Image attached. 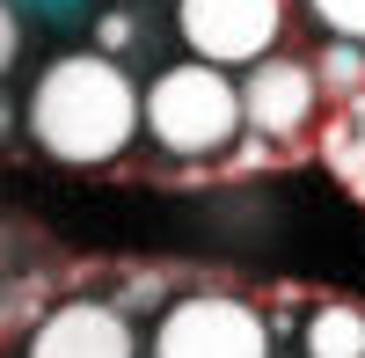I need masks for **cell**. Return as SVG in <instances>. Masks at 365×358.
I'll return each mask as SVG.
<instances>
[{
	"mask_svg": "<svg viewBox=\"0 0 365 358\" xmlns=\"http://www.w3.org/2000/svg\"><path fill=\"white\" fill-rule=\"evenodd\" d=\"M0 58H8V66L22 58V15H8V29H0Z\"/></svg>",
	"mask_w": 365,
	"mask_h": 358,
	"instance_id": "13",
	"label": "cell"
},
{
	"mask_svg": "<svg viewBox=\"0 0 365 358\" xmlns=\"http://www.w3.org/2000/svg\"><path fill=\"white\" fill-rule=\"evenodd\" d=\"M146 139L168 161H227L249 139V103H241V73L212 66V58H175L146 81Z\"/></svg>",
	"mask_w": 365,
	"mask_h": 358,
	"instance_id": "2",
	"label": "cell"
},
{
	"mask_svg": "<svg viewBox=\"0 0 365 358\" xmlns=\"http://www.w3.org/2000/svg\"><path fill=\"white\" fill-rule=\"evenodd\" d=\"M299 358H365V307L358 300H314L299 314Z\"/></svg>",
	"mask_w": 365,
	"mask_h": 358,
	"instance_id": "7",
	"label": "cell"
},
{
	"mask_svg": "<svg viewBox=\"0 0 365 358\" xmlns=\"http://www.w3.org/2000/svg\"><path fill=\"white\" fill-rule=\"evenodd\" d=\"M270 322L256 300L220 285H197V292H175V300L154 314L146 329V358H270Z\"/></svg>",
	"mask_w": 365,
	"mask_h": 358,
	"instance_id": "3",
	"label": "cell"
},
{
	"mask_svg": "<svg viewBox=\"0 0 365 358\" xmlns=\"http://www.w3.org/2000/svg\"><path fill=\"white\" fill-rule=\"evenodd\" d=\"M125 44H132V15H125V8H110V15L96 22V51H110V58H117Z\"/></svg>",
	"mask_w": 365,
	"mask_h": 358,
	"instance_id": "12",
	"label": "cell"
},
{
	"mask_svg": "<svg viewBox=\"0 0 365 358\" xmlns=\"http://www.w3.org/2000/svg\"><path fill=\"white\" fill-rule=\"evenodd\" d=\"M314 73H322V88H329V103H358V96H365V44L329 37V44L314 51Z\"/></svg>",
	"mask_w": 365,
	"mask_h": 358,
	"instance_id": "8",
	"label": "cell"
},
{
	"mask_svg": "<svg viewBox=\"0 0 365 358\" xmlns=\"http://www.w3.org/2000/svg\"><path fill=\"white\" fill-rule=\"evenodd\" d=\"M241 103H249V139L270 146H292L314 132V117L329 103V88L314 73V58H292V51H270L263 66L241 73Z\"/></svg>",
	"mask_w": 365,
	"mask_h": 358,
	"instance_id": "6",
	"label": "cell"
},
{
	"mask_svg": "<svg viewBox=\"0 0 365 358\" xmlns=\"http://www.w3.org/2000/svg\"><path fill=\"white\" fill-rule=\"evenodd\" d=\"M22 358H146V344H139V314L125 300L73 292V300L44 307V322L22 337Z\"/></svg>",
	"mask_w": 365,
	"mask_h": 358,
	"instance_id": "5",
	"label": "cell"
},
{
	"mask_svg": "<svg viewBox=\"0 0 365 358\" xmlns=\"http://www.w3.org/2000/svg\"><path fill=\"white\" fill-rule=\"evenodd\" d=\"M344 117H351V125H358V139H365V96H358V103H344Z\"/></svg>",
	"mask_w": 365,
	"mask_h": 358,
	"instance_id": "14",
	"label": "cell"
},
{
	"mask_svg": "<svg viewBox=\"0 0 365 358\" xmlns=\"http://www.w3.org/2000/svg\"><path fill=\"white\" fill-rule=\"evenodd\" d=\"M117 300H125L132 314H139V307H154V314H161V307H168V278H154V271H139V278H132L125 292H117Z\"/></svg>",
	"mask_w": 365,
	"mask_h": 358,
	"instance_id": "11",
	"label": "cell"
},
{
	"mask_svg": "<svg viewBox=\"0 0 365 358\" xmlns=\"http://www.w3.org/2000/svg\"><path fill=\"white\" fill-rule=\"evenodd\" d=\"M307 15L329 29V37H351V44H365V0H307Z\"/></svg>",
	"mask_w": 365,
	"mask_h": 358,
	"instance_id": "10",
	"label": "cell"
},
{
	"mask_svg": "<svg viewBox=\"0 0 365 358\" xmlns=\"http://www.w3.org/2000/svg\"><path fill=\"white\" fill-rule=\"evenodd\" d=\"M22 132L58 168H110L146 139V88L96 44L58 51L22 88Z\"/></svg>",
	"mask_w": 365,
	"mask_h": 358,
	"instance_id": "1",
	"label": "cell"
},
{
	"mask_svg": "<svg viewBox=\"0 0 365 358\" xmlns=\"http://www.w3.org/2000/svg\"><path fill=\"white\" fill-rule=\"evenodd\" d=\"M322 161H329V175L336 183H351V190H365V139H358V125L336 110V125L322 132Z\"/></svg>",
	"mask_w": 365,
	"mask_h": 358,
	"instance_id": "9",
	"label": "cell"
},
{
	"mask_svg": "<svg viewBox=\"0 0 365 358\" xmlns=\"http://www.w3.org/2000/svg\"><path fill=\"white\" fill-rule=\"evenodd\" d=\"M285 15H292V0H175V37L190 58L249 73L278 51Z\"/></svg>",
	"mask_w": 365,
	"mask_h": 358,
	"instance_id": "4",
	"label": "cell"
}]
</instances>
